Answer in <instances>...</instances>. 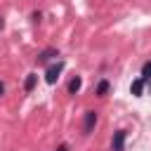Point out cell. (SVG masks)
Here are the masks:
<instances>
[{"label":"cell","mask_w":151,"mask_h":151,"mask_svg":"<svg viewBox=\"0 0 151 151\" xmlns=\"http://www.w3.org/2000/svg\"><path fill=\"white\" fill-rule=\"evenodd\" d=\"M0 28H2V17H0Z\"/></svg>","instance_id":"obj_12"},{"label":"cell","mask_w":151,"mask_h":151,"mask_svg":"<svg viewBox=\"0 0 151 151\" xmlns=\"http://www.w3.org/2000/svg\"><path fill=\"white\" fill-rule=\"evenodd\" d=\"M61 71H64V61H57V64H52V66L47 68V73H45V80H47L50 85H54Z\"/></svg>","instance_id":"obj_1"},{"label":"cell","mask_w":151,"mask_h":151,"mask_svg":"<svg viewBox=\"0 0 151 151\" xmlns=\"http://www.w3.org/2000/svg\"><path fill=\"white\" fill-rule=\"evenodd\" d=\"M106 92H109V80H101V83L97 85V94H99V97H104Z\"/></svg>","instance_id":"obj_8"},{"label":"cell","mask_w":151,"mask_h":151,"mask_svg":"<svg viewBox=\"0 0 151 151\" xmlns=\"http://www.w3.org/2000/svg\"><path fill=\"white\" fill-rule=\"evenodd\" d=\"M111 149H113V151H125V130H116V132H113Z\"/></svg>","instance_id":"obj_2"},{"label":"cell","mask_w":151,"mask_h":151,"mask_svg":"<svg viewBox=\"0 0 151 151\" xmlns=\"http://www.w3.org/2000/svg\"><path fill=\"white\" fill-rule=\"evenodd\" d=\"M94 125H97V113H94V111H87V113H85V120H83V132L90 134V132L94 130Z\"/></svg>","instance_id":"obj_3"},{"label":"cell","mask_w":151,"mask_h":151,"mask_svg":"<svg viewBox=\"0 0 151 151\" xmlns=\"http://www.w3.org/2000/svg\"><path fill=\"white\" fill-rule=\"evenodd\" d=\"M80 87H83V80H80V78L76 76V78H73V80L68 83V92H71V94H76V92H78Z\"/></svg>","instance_id":"obj_7"},{"label":"cell","mask_w":151,"mask_h":151,"mask_svg":"<svg viewBox=\"0 0 151 151\" xmlns=\"http://www.w3.org/2000/svg\"><path fill=\"white\" fill-rule=\"evenodd\" d=\"M50 57H59L57 50H45V52H40V54H38V64H45Z\"/></svg>","instance_id":"obj_5"},{"label":"cell","mask_w":151,"mask_h":151,"mask_svg":"<svg viewBox=\"0 0 151 151\" xmlns=\"http://www.w3.org/2000/svg\"><path fill=\"white\" fill-rule=\"evenodd\" d=\"M57 151H68V146H66V144H61V146H59Z\"/></svg>","instance_id":"obj_10"},{"label":"cell","mask_w":151,"mask_h":151,"mask_svg":"<svg viewBox=\"0 0 151 151\" xmlns=\"http://www.w3.org/2000/svg\"><path fill=\"white\" fill-rule=\"evenodd\" d=\"M35 83H38V76H35V73H28V78H26V83H24V90L31 92V90L35 87Z\"/></svg>","instance_id":"obj_6"},{"label":"cell","mask_w":151,"mask_h":151,"mask_svg":"<svg viewBox=\"0 0 151 151\" xmlns=\"http://www.w3.org/2000/svg\"><path fill=\"white\" fill-rule=\"evenodd\" d=\"M142 78H144V80H149V78H151V61H146V64H144V68H142Z\"/></svg>","instance_id":"obj_9"},{"label":"cell","mask_w":151,"mask_h":151,"mask_svg":"<svg viewBox=\"0 0 151 151\" xmlns=\"http://www.w3.org/2000/svg\"><path fill=\"white\" fill-rule=\"evenodd\" d=\"M144 83H146L144 78H137V80L130 85V92H132L134 97H142V92H144Z\"/></svg>","instance_id":"obj_4"},{"label":"cell","mask_w":151,"mask_h":151,"mask_svg":"<svg viewBox=\"0 0 151 151\" xmlns=\"http://www.w3.org/2000/svg\"><path fill=\"white\" fill-rule=\"evenodd\" d=\"M2 94H5V85L0 83V97H2Z\"/></svg>","instance_id":"obj_11"}]
</instances>
